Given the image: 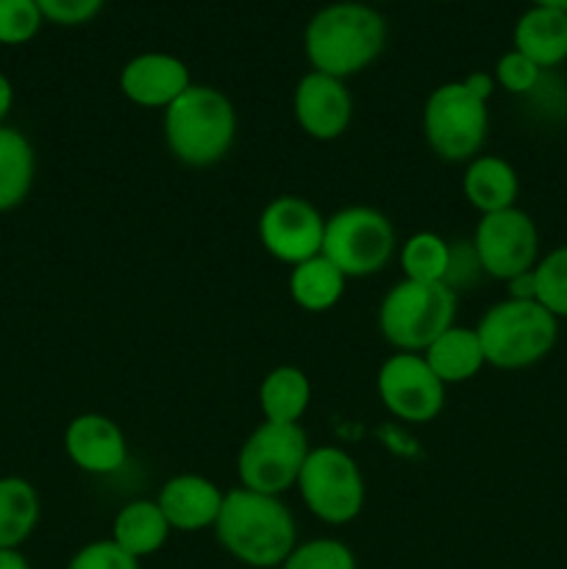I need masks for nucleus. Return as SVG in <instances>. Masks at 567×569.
<instances>
[{
    "instance_id": "2eb2a0df",
    "label": "nucleus",
    "mask_w": 567,
    "mask_h": 569,
    "mask_svg": "<svg viewBox=\"0 0 567 569\" xmlns=\"http://www.w3.org/2000/svg\"><path fill=\"white\" fill-rule=\"evenodd\" d=\"M192 87L189 67L178 56L150 50L126 61L120 70V92L142 109H167Z\"/></svg>"
},
{
    "instance_id": "f257e3e1",
    "label": "nucleus",
    "mask_w": 567,
    "mask_h": 569,
    "mask_svg": "<svg viewBox=\"0 0 567 569\" xmlns=\"http://www.w3.org/2000/svg\"><path fill=\"white\" fill-rule=\"evenodd\" d=\"M387 20L359 0H337L311 14L304 31V53L311 70L345 78L359 76L384 53Z\"/></svg>"
},
{
    "instance_id": "f3484780",
    "label": "nucleus",
    "mask_w": 567,
    "mask_h": 569,
    "mask_svg": "<svg viewBox=\"0 0 567 569\" xmlns=\"http://www.w3.org/2000/svg\"><path fill=\"white\" fill-rule=\"evenodd\" d=\"M461 192L478 214H495V211L511 209L517 203L520 178H517L515 167L500 156L478 153L476 159L467 161L465 176H461Z\"/></svg>"
},
{
    "instance_id": "1a4fd4ad",
    "label": "nucleus",
    "mask_w": 567,
    "mask_h": 569,
    "mask_svg": "<svg viewBox=\"0 0 567 569\" xmlns=\"http://www.w3.org/2000/svg\"><path fill=\"white\" fill-rule=\"evenodd\" d=\"M309 450V437L300 422L295 426L261 422L239 448V483L250 492L281 498L298 483L300 467H304Z\"/></svg>"
},
{
    "instance_id": "7ed1b4c3",
    "label": "nucleus",
    "mask_w": 567,
    "mask_h": 569,
    "mask_svg": "<svg viewBox=\"0 0 567 569\" xmlns=\"http://www.w3.org/2000/svg\"><path fill=\"white\" fill-rule=\"evenodd\" d=\"M165 142L181 164L211 167L231 153L239 120L231 98L209 83H192L165 109Z\"/></svg>"
},
{
    "instance_id": "a211bd4d",
    "label": "nucleus",
    "mask_w": 567,
    "mask_h": 569,
    "mask_svg": "<svg viewBox=\"0 0 567 569\" xmlns=\"http://www.w3.org/2000/svg\"><path fill=\"white\" fill-rule=\"evenodd\" d=\"M511 42L517 53L531 59L539 70H554L561 61H567V14L531 6L515 22Z\"/></svg>"
},
{
    "instance_id": "9b49d317",
    "label": "nucleus",
    "mask_w": 567,
    "mask_h": 569,
    "mask_svg": "<svg viewBox=\"0 0 567 569\" xmlns=\"http://www.w3.org/2000/svg\"><path fill=\"white\" fill-rule=\"evenodd\" d=\"M259 242L281 264H300L322 253L326 217L300 194H278L259 214Z\"/></svg>"
},
{
    "instance_id": "393cba45",
    "label": "nucleus",
    "mask_w": 567,
    "mask_h": 569,
    "mask_svg": "<svg viewBox=\"0 0 567 569\" xmlns=\"http://www.w3.org/2000/svg\"><path fill=\"white\" fill-rule=\"evenodd\" d=\"M450 242L434 231H417L400 244L398 261L404 278L420 283H442L448 272Z\"/></svg>"
},
{
    "instance_id": "7c9ffc66",
    "label": "nucleus",
    "mask_w": 567,
    "mask_h": 569,
    "mask_svg": "<svg viewBox=\"0 0 567 569\" xmlns=\"http://www.w3.org/2000/svg\"><path fill=\"white\" fill-rule=\"evenodd\" d=\"M484 276L481 259H478L476 248H472V239H456L450 244V259H448V272H445V287L454 289L456 295L467 292L478 283V278Z\"/></svg>"
},
{
    "instance_id": "c9c22d12",
    "label": "nucleus",
    "mask_w": 567,
    "mask_h": 569,
    "mask_svg": "<svg viewBox=\"0 0 567 569\" xmlns=\"http://www.w3.org/2000/svg\"><path fill=\"white\" fill-rule=\"evenodd\" d=\"M0 569H31L20 550H0Z\"/></svg>"
},
{
    "instance_id": "dca6fc26",
    "label": "nucleus",
    "mask_w": 567,
    "mask_h": 569,
    "mask_svg": "<svg viewBox=\"0 0 567 569\" xmlns=\"http://www.w3.org/2000/svg\"><path fill=\"white\" fill-rule=\"evenodd\" d=\"M222 498H226V492L215 481L183 472V476L170 478L161 487L156 503H159L161 515L167 517L172 531L195 533L215 528L222 509Z\"/></svg>"
},
{
    "instance_id": "ddd939ff",
    "label": "nucleus",
    "mask_w": 567,
    "mask_h": 569,
    "mask_svg": "<svg viewBox=\"0 0 567 569\" xmlns=\"http://www.w3.org/2000/svg\"><path fill=\"white\" fill-rule=\"evenodd\" d=\"M292 111L306 137L334 142L345 137L354 120V94L339 78L309 70L295 87Z\"/></svg>"
},
{
    "instance_id": "a878e982",
    "label": "nucleus",
    "mask_w": 567,
    "mask_h": 569,
    "mask_svg": "<svg viewBox=\"0 0 567 569\" xmlns=\"http://www.w3.org/2000/svg\"><path fill=\"white\" fill-rule=\"evenodd\" d=\"M537 303L545 306L559 320L567 317V244L554 248L534 264Z\"/></svg>"
},
{
    "instance_id": "4c0bfd02",
    "label": "nucleus",
    "mask_w": 567,
    "mask_h": 569,
    "mask_svg": "<svg viewBox=\"0 0 567 569\" xmlns=\"http://www.w3.org/2000/svg\"><path fill=\"white\" fill-rule=\"evenodd\" d=\"M365 3H370V6L372 3H389V0H365Z\"/></svg>"
},
{
    "instance_id": "6ab92c4d",
    "label": "nucleus",
    "mask_w": 567,
    "mask_h": 569,
    "mask_svg": "<svg viewBox=\"0 0 567 569\" xmlns=\"http://www.w3.org/2000/svg\"><path fill=\"white\" fill-rule=\"evenodd\" d=\"M422 359L431 367L434 376L448 387V383H465L470 378H476L481 372L484 361V348L481 339H478L476 328L467 326H450L442 337L434 339L426 350H422Z\"/></svg>"
},
{
    "instance_id": "4468645a",
    "label": "nucleus",
    "mask_w": 567,
    "mask_h": 569,
    "mask_svg": "<svg viewBox=\"0 0 567 569\" xmlns=\"http://www.w3.org/2000/svg\"><path fill=\"white\" fill-rule=\"evenodd\" d=\"M64 453L89 476H115L128 465V439L111 417L87 411L64 428Z\"/></svg>"
},
{
    "instance_id": "5701e85b",
    "label": "nucleus",
    "mask_w": 567,
    "mask_h": 569,
    "mask_svg": "<svg viewBox=\"0 0 567 569\" xmlns=\"http://www.w3.org/2000/svg\"><path fill=\"white\" fill-rule=\"evenodd\" d=\"M42 517L39 492L20 476L0 478V550H20Z\"/></svg>"
},
{
    "instance_id": "20e7f679",
    "label": "nucleus",
    "mask_w": 567,
    "mask_h": 569,
    "mask_svg": "<svg viewBox=\"0 0 567 569\" xmlns=\"http://www.w3.org/2000/svg\"><path fill=\"white\" fill-rule=\"evenodd\" d=\"M484 361L498 370H526L554 350L559 320L537 300H500L476 326Z\"/></svg>"
},
{
    "instance_id": "9d476101",
    "label": "nucleus",
    "mask_w": 567,
    "mask_h": 569,
    "mask_svg": "<svg viewBox=\"0 0 567 569\" xmlns=\"http://www.w3.org/2000/svg\"><path fill=\"white\" fill-rule=\"evenodd\" d=\"M472 248L481 259L484 276L506 283L520 272L534 270L539 261V231L526 211L511 206L478 220Z\"/></svg>"
},
{
    "instance_id": "f8f14e48",
    "label": "nucleus",
    "mask_w": 567,
    "mask_h": 569,
    "mask_svg": "<svg viewBox=\"0 0 567 569\" xmlns=\"http://www.w3.org/2000/svg\"><path fill=\"white\" fill-rule=\"evenodd\" d=\"M376 389L384 409L411 426H426L445 409V383L420 353L389 356L378 370Z\"/></svg>"
},
{
    "instance_id": "c85d7f7f",
    "label": "nucleus",
    "mask_w": 567,
    "mask_h": 569,
    "mask_svg": "<svg viewBox=\"0 0 567 569\" xmlns=\"http://www.w3.org/2000/svg\"><path fill=\"white\" fill-rule=\"evenodd\" d=\"M543 76L545 70H539L531 59L517 53L515 48H511L509 53L500 56L493 72L495 83H498L500 89H506L509 94H531L534 89L539 87V81H543Z\"/></svg>"
},
{
    "instance_id": "423d86ee",
    "label": "nucleus",
    "mask_w": 567,
    "mask_h": 569,
    "mask_svg": "<svg viewBox=\"0 0 567 569\" xmlns=\"http://www.w3.org/2000/svg\"><path fill=\"white\" fill-rule=\"evenodd\" d=\"M489 131L487 100L476 98L461 81H448L422 106V133L437 159L461 164L481 153Z\"/></svg>"
},
{
    "instance_id": "2f4dec72",
    "label": "nucleus",
    "mask_w": 567,
    "mask_h": 569,
    "mask_svg": "<svg viewBox=\"0 0 567 569\" xmlns=\"http://www.w3.org/2000/svg\"><path fill=\"white\" fill-rule=\"evenodd\" d=\"M106 0H37L39 11L48 22H56V26H83V22L94 20L103 9Z\"/></svg>"
},
{
    "instance_id": "72a5a7b5",
    "label": "nucleus",
    "mask_w": 567,
    "mask_h": 569,
    "mask_svg": "<svg viewBox=\"0 0 567 569\" xmlns=\"http://www.w3.org/2000/svg\"><path fill=\"white\" fill-rule=\"evenodd\" d=\"M461 83H465V87L470 89V92L476 94V98H481V100L493 98L495 87H498V83H495V78L489 76V72H470V76H467Z\"/></svg>"
},
{
    "instance_id": "cd10ccee",
    "label": "nucleus",
    "mask_w": 567,
    "mask_h": 569,
    "mask_svg": "<svg viewBox=\"0 0 567 569\" xmlns=\"http://www.w3.org/2000/svg\"><path fill=\"white\" fill-rule=\"evenodd\" d=\"M42 11L37 0H0V44L17 48L42 31Z\"/></svg>"
},
{
    "instance_id": "b1692460",
    "label": "nucleus",
    "mask_w": 567,
    "mask_h": 569,
    "mask_svg": "<svg viewBox=\"0 0 567 569\" xmlns=\"http://www.w3.org/2000/svg\"><path fill=\"white\" fill-rule=\"evenodd\" d=\"M311 403V381L300 367L281 365L265 376L259 387V409L265 422L295 426Z\"/></svg>"
},
{
    "instance_id": "bb28decb",
    "label": "nucleus",
    "mask_w": 567,
    "mask_h": 569,
    "mask_svg": "<svg viewBox=\"0 0 567 569\" xmlns=\"http://www.w3.org/2000/svg\"><path fill=\"white\" fill-rule=\"evenodd\" d=\"M278 569H359L354 550L331 537H317L295 545Z\"/></svg>"
},
{
    "instance_id": "aec40b11",
    "label": "nucleus",
    "mask_w": 567,
    "mask_h": 569,
    "mask_svg": "<svg viewBox=\"0 0 567 569\" xmlns=\"http://www.w3.org/2000/svg\"><path fill=\"white\" fill-rule=\"evenodd\" d=\"M170 533V522L161 515L156 500H131L117 511L115 526H111V542H117L126 553L142 561L159 553Z\"/></svg>"
},
{
    "instance_id": "473e14b6",
    "label": "nucleus",
    "mask_w": 567,
    "mask_h": 569,
    "mask_svg": "<svg viewBox=\"0 0 567 569\" xmlns=\"http://www.w3.org/2000/svg\"><path fill=\"white\" fill-rule=\"evenodd\" d=\"M506 292H509V300H537V281H534V270L509 278V281H506Z\"/></svg>"
},
{
    "instance_id": "412c9836",
    "label": "nucleus",
    "mask_w": 567,
    "mask_h": 569,
    "mask_svg": "<svg viewBox=\"0 0 567 569\" xmlns=\"http://www.w3.org/2000/svg\"><path fill=\"white\" fill-rule=\"evenodd\" d=\"M37 181V153L20 128L0 126V214L14 211Z\"/></svg>"
},
{
    "instance_id": "6e6552de",
    "label": "nucleus",
    "mask_w": 567,
    "mask_h": 569,
    "mask_svg": "<svg viewBox=\"0 0 567 569\" xmlns=\"http://www.w3.org/2000/svg\"><path fill=\"white\" fill-rule=\"evenodd\" d=\"M295 489L306 509L326 526H348L365 509V476L342 448H311Z\"/></svg>"
},
{
    "instance_id": "c756f323",
    "label": "nucleus",
    "mask_w": 567,
    "mask_h": 569,
    "mask_svg": "<svg viewBox=\"0 0 567 569\" xmlns=\"http://www.w3.org/2000/svg\"><path fill=\"white\" fill-rule=\"evenodd\" d=\"M64 569H139V559L126 553L111 539H98L78 548Z\"/></svg>"
},
{
    "instance_id": "f704fd0d",
    "label": "nucleus",
    "mask_w": 567,
    "mask_h": 569,
    "mask_svg": "<svg viewBox=\"0 0 567 569\" xmlns=\"http://www.w3.org/2000/svg\"><path fill=\"white\" fill-rule=\"evenodd\" d=\"M11 106H14V87H11L6 72H0V126H6V117H9Z\"/></svg>"
},
{
    "instance_id": "0eeeda50",
    "label": "nucleus",
    "mask_w": 567,
    "mask_h": 569,
    "mask_svg": "<svg viewBox=\"0 0 567 569\" xmlns=\"http://www.w3.org/2000/svg\"><path fill=\"white\" fill-rule=\"evenodd\" d=\"M398 250V233L372 206H345L326 220L322 256L348 278H367L381 272Z\"/></svg>"
},
{
    "instance_id": "4be33fe9",
    "label": "nucleus",
    "mask_w": 567,
    "mask_h": 569,
    "mask_svg": "<svg viewBox=\"0 0 567 569\" xmlns=\"http://www.w3.org/2000/svg\"><path fill=\"white\" fill-rule=\"evenodd\" d=\"M345 283H348V276L320 253L292 267L289 298L295 300L298 309L309 311V315H322L342 300Z\"/></svg>"
},
{
    "instance_id": "f03ea898",
    "label": "nucleus",
    "mask_w": 567,
    "mask_h": 569,
    "mask_svg": "<svg viewBox=\"0 0 567 569\" xmlns=\"http://www.w3.org/2000/svg\"><path fill=\"white\" fill-rule=\"evenodd\" d=\"M215 537L239 565L276 569L298 545V526L281 498L237 487L222 498Z\"/></svg>"
},
{
    "instance_id": "e433bc0d",
    "label": "nucleus",
    "mask_w": 567,
    "mask_h": 569,
    "mask_svg": "<svg viewBox=\"0 0 567 569\" xmlns=\"http://www.w3.org/2000/svg\"><path fill=\"white\" fill-rule=\"evenodd\" d=\"M531 6H543V9H556L567 14V0H531Z\"/></svg>"
},
{
    "instance_id": "39448f33",
    "label": "nucleus",
    "mask_w": 567,
    "mask_h": 569,
    "mask_svg": "<svg viewBox=\"0 0 567 569\" xmlns=\"http://www.w3.org/2000/svg\"><path fill=\"white\" fill-rule=\"evenodd\" d=\"M459 295L445 283H395L378 306V331L398 353H422L450 326H456Z\"/></svg>"
}]
</instances>
